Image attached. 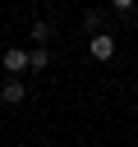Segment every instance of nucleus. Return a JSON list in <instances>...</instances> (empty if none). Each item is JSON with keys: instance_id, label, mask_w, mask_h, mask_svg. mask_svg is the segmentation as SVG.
Here are the masks:
<instances>
[{"instance_id": "1", "label": "nucleus", "mask_w": 138, "mask_h": 147, "mask_svg": "<svg viewBox=\"0 0 138 147\" xmlns=\"http://www.w3.org/2000/svg\"><path fill=\"white\" fill-rule=\"evenodd\" d=\"M87 55H92V60H110V55H115V37H110V32H92V37H87Z\"/></svg>"}, {"instance_id": "2", "label": "nucleus", "mask_w": 138, "mask_h": 147, "mask_svg": "<svg viewBox=\"0 0 138 147\" xmlns=\"http://www.w3.org/2000/svg\"><path fill=\"white\" fill-rule=\"evenodd\" d=\"M0 64H5V74H23V69H28V51H23V46H9V51L0 55Z\"/></svg>"}, {"instance_id": "4", "label": "nucleus", "mask_w": 138, "mask_h": 147, "mask_svg": "<svg viewBox=\"0 0 138 147\" xmlns=\"http://www.w3.org/2000/svg\"><path fill=\"white\" fill-rule=\"evenodd\" d=\"M51 64V55H46V46H37V51H28V69H46Z\"/></svg>"}, {"instance_id": "5", "label": "nucleus", "mask_w": 138, "mask_h": 147, "mask_svg": "<svg viewBox=\"0 0 138 147\" xmlns=\"http://www.w3.org/2000/svg\"><path fill=\"white\" fill-rule=\"evenodd\" d=\"M32 41H37V46H46V41H51V23H41V18H37V23H32Z\"/></svg>"}, {"instance_id": "3", "label": "nucleus", "mask_w": 138, "mask_h": 147, "mask_svg": "<svg viewBox=\"0 0 138 147\" xmlns=\"http://www.w3.org/2000/svg\"><path fill=\"white\" fill-rule=\"evenodd\" d=\"M0 101H5V106H23V101H28V87H23V78H9V83L0 87Z\"/></svg>"}]
</instances>
